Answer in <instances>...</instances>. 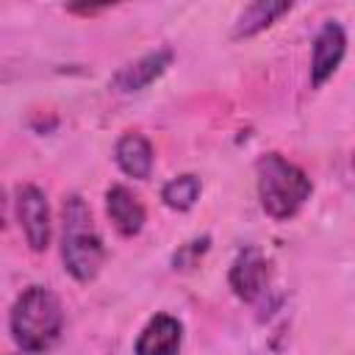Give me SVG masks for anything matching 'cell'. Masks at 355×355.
<instances>
[{
	"mask_svg": "<svg viewBox=\"0 0 355 355\" xmlns=\"http://www.w3.org/2000/svg\"><path fill=\"white\" fill-rule=\"evenodd\" d=\"M8 327L25 355L47 352L64 333L61 300L44 286H28L11 305Z\"/></svg>",
	"mask_w": 355,
	"mask_h": 355,
	"instance_id": "1",
	"label": "cell"
},
{
	"mask_svg": "<svg viewBox=\"0 0 355 355\" xmlns=\"http://www.w3.org/2000/svg\"><path fill=\"white\" fill-rule=\"evenodd\" d=\"M258 169V200L266 216L286 222L302 211L313 186L311 178L291 161L277 153H266L255 164Z\"/></svg>",
	"mask_w": 355,
	"mask_h": 355,
	"instance_id": "2",
	"label": "cell"
},
{
	"mask_svg": "<svg viewBox=\"0 0 355 355\" xmlns=\"http://www.w3.org/2000/svg\"><path fill=\"white\" fill-rule=\"evenodd\" d=\"M61 214H64V236H61L64 269L78 283H89L97 277V272L105 261L103 239L97 236V230L92 225V211L80 194H69L64 200Z\"/></svg>",
	"mask_w": 355,
	"mask_h": 355,
	"instance_id": "3",
	"label": "cell"
},
{
	"mask_svg": "<svg viewBox=\"0 0 355 355\" xmlns=\"http://www.w3.org/2000/svg\"><path fill=\"white\" fill-rule=\"evenodd\" d=\"M17 219H19V227L25 233V241L33 252H42L47 250L50 244V205H47V197L39 186L33 183H22L17 186Z\"/></svg>",
	"mask_w": 355,
	"mask_h": 355,
	"instance_id": "4",
	"label": "cell"
},
{
	"mask_svg": "<svg viewBox=\"0 0 355 355\" xmlns=\"http://www.w3.org/2000/svg\"><path fill=\"white\" fill-rule=\"evenodd\" d=\"M269 275H272V269H269L266 255H263L258 247H244V250L236 255L227 280H230V288H233V294H236L239 300L252 302V300H258V297L263 294V288L269 286Z\"/></svg>",
	"mask_w": 355,
	"mask_h": 355,
	"instance_id": "5",
	"label": "cell"
},
{
	"mask_svg": "<svg viewBox=\"0 0 355 355\" xmlns=\"http://www.w3.org/2000/svg\"><path fill=\"white\" fill-rule=\"evenodd\" d=\"M347 53V33L338 22H324L313 39V50H311V83L322 86L333 78V72L338 69V64L344 61Z\"/></svg>",
	"mask_w": 355,
	"mask_h": 355,
	"instance_id": "6",
	"label": "cell"
},
{
	"mask_svg": "<svg viewBox=\"0 0 355 355\" xmlns=\"http://www.w3.org/2000/svg\"><path fill=\"white\" fill-rule=\"evenodd\" d=\"M175 53L169 47H161V50H153L141 58H136L133 64H125L114 78H111V86L122 94H133V92H141L147 89L155 78H161L166 72V67L172 64Z\"/></svg>",
	"mask_w": 355,
	"mask_h": 355,
	"instance_id": "7",
	"label": "cell"
},
{
	"mask_svg": "<svg viewBox=\"0 0 355 355\" xmlns=\"http://www.w3.org/2000/svg\"><path fill=\"white\" fill-rule=\"evenodd\" d=\"M183 341V324L169 313H155L136 338L133 355H178Z\"/></svg>",
	"mask_w": 355,
	"mask_h": 355,
	"instance_id": "8",
	"label": "cell"
},
{
	"mask_svg": "<svg viewBox=\"0 0 355 355\" xmlns=\"http://www.w3.org/2000/svg\"><path fill=\"white\" fill-rule=\"evenodd\" d=\"M105 211H108V219L116 227V233L125 236V239L136 236L144 227V219H147V211H144L141 200L122 183H114L105 191Z\"/></svg>",
	"mask_w": 355,
	"mask_h": 355,
	"instance_id": "9",
	"label": "cell"
},
{
	"mask_svg": "<svg viewBox=\"0 0 355 355\" xmlns=\"http://www.w3.org/2000/svg\"><path fill=\"white\" fill-rule=\"evenodd\" d=\"M114 158H116V166L128 178L147 180L153 172V144L147 136H141L136 130H128L119 136V141L114 147Z\"/></svg>",
	"mask_w": 355,
	"mask_h": 355,
	"instance_id": "10",
	"label": "cell"
},
{
	"mask_svg": "<svg viewBox=\"0 0 355 355\" xmlns=\"http://www.w3.org/2000/svg\"><path fill=\"white\" fill-rule=\"evenodd\" d=\"M291 11V3L286 0H255L250 3L239 19H236V28H233V36L236 39H247V36H255L261 31H266L272 22H277L283 14Z\"/></svg>",
	"mask_w": 355,
	"mask_h": 355,
	"instance_id": "11",
	"label": "cell"
},
{
	"mask_svg": "<svg viewBox=\"0 0 355 355\" xmlns=\"http://www.w3.org/2000/svg\"><path fill=\"white\" fill-rule=\"evenodd\" d=\"M200 178L197 175H178L161 189V200L172 211H189L200 197Z\"/></svg>",
	"mask_w": 355,
	"mask_h": 355,
	"instance_id": "12",
	"label": "cell"
},
{
	"mask_svg": "<svg viewBox=\"0 0 355 355\" xmlns=\"http://www.w3.org/2000/svg\"><path fill=\"white\" fill-rule=\"evenodd\" d=\"M208 236H202V239H194V241H189V244H183L178 252H175V258H172V266L175 269H191V266H197V261L202 258V252L208 250Z\"/></svg>",
	"mask_w": 355,
	"mask_h": 355,
	"instance_id": "13",
	"label": "cell"
},
{
	"mask_svg": "<svg viewBox=\"0 0 355 355\" xmlns=\"http://www.w3.org/2000/svg\"><path fill=\"white\" fill-rule=\"evenodd\" d=\"M69 11H75V14H97V11H103L100 6H72Z\"/></svg>",
	"mask_w": 355,
	"mask_h": 355,
	"instance_id": "14",
	"label": "cell"
}]
</instances>
